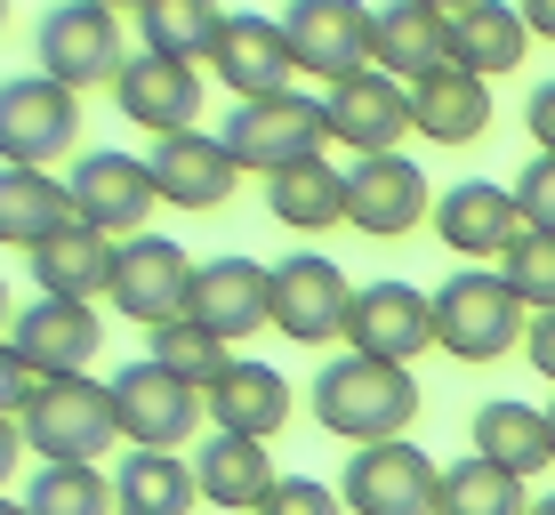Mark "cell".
Listing matches in <instances>:
<instances>
[{
    "label": "cell",
    "mask_w": 555,
    "mask_h": 515,
    "mask_svg": "<svg viewBox=\"0 0 555 515\" xmlns=\"http://www.w3.org/2000/svg\"><path fill=\"white\" fill-rule=\"evenodd\" d=\"M435 515H531V491L515 484L507 467H491V460H451L443 467V484H435Z\"/></svg>",
    "instance_id": "obj_33"
},
{
    "label": "cell",
    "mask_w": 555,
    "mask_h": 515,
    "mask_svg": "<svg viewBox=\"0 0 555 515\" xmlns=\"http://www.w3.org/2000/svg\"><path fill=\"white\" fill-rule=\"evenodd\" d=\"M435 218V194H427V169L411 154H371L347 169V226L371 242H403Z\"/></svg>",
    "instance_id": "obj_11"
},
{
    "label": "cell",
    "mask_w": 555,
    "mask_h": 515,
    "mask_svg": "<svg viewBox=\"0 0 555 515\" xmlns=\"http://www.w3.org/2000/svg\"><path fill=\"white\" fill-rule=\"evenodd\" d=\"M435 484H443V467H435L411 435L403 443H362L354 460L338 467L347 515H435Z\"/></svg>",
    "instance_id": "obj_9"
},
{
    "label": "cell",
    "mask_w": 555,
    "mask_h": 515,
    "mask_svg": "<svg viewBox=\"0 0 555 515\" xmlns=\"http://www.w3.org/2000/svg\"><path fill=\"white\" fill-rule=\"evenodd\" d=\"M371 65L387 73V81L418 89L427 73L451 65V41H443V9H427V0H403V9H378L371 16Z\"/></svg>",
    "instance_id": "obj_24"
},
{
    "label": "cell",
    "mask_w": 555,
    "mask_h": 515,
    "mask_svg": "<svg viewBox=\"0 0 555 515\" xmlns=\"http://www.w3.org/2000/svg\"><path fill=\"white\" fill-rule=\"evenodd\" d=\"M25 507L33 515H113V475L105 467H33Z\"/></svg>",
    "instance_id": "obj_35"
},
{
    "label": "cell",
    "mask_w": 555,
    "mask_h": 515,
    "mask_svg": "<svg viewBox=\"0 0 555 515\" xmlns=\"http://www.w3.org/2000/svg\"><path fill=\"white\" fill-rule=\"evenodd\" d=\"M185 291H194V258L162 234L121 242V266H113V314H129L138 331H162V322H185Z\"/></svg>",
    "instance_id": "obj_12"
},
{
    "label": "cell",
    "mask_w": 555,
    "mask_h": 515,
    "mask_svg": "<svg viewBox=\"0 0 555 515\" xmlns=\"http://www.w3.org/2000/svg\"><path fill=\"white\" fill-rule=\"evenodd\" d=\"M185 322L209 338H250L266 331V266L258 258H202L194 266V291H185Z\"/></svg>",
    "instance_id": "obj_20"
},
{
    "label": "cell",
    "mask_w": 555,
    "mask_h": 515,
    "mask_svg": "<svg viewBox=\"0 0 555 515\" xmlns=\"http://www.w3.org/2000/svg\"><path fill=\"white\" fill-rule=\"evenodd\" d=\"M547 443H555V403H547Z\"/></svg>",
    "instance_id": "obj_47"
},
{
    "label": "cell",
    "mask_w": 555,
    "mask_h": 515,
    "mask_svg": "<svg viewBox=\"0 0 555 515\" xmlns=\"http://www.w3.org/2000/svg\"><path fill=\"white\" fill-rule=\"evenodd\" d=\"M266 209L291 234H331V226H347V169H331V162L282 169V178H266Z\"/></svg>",
    "instance_id": "obj_32"
},
{
    "label": "cell",
    "mask_w": 555,
    "mask_h": 515,
    "mask_svg": "<svg viewBox=\"0 0 555 515\" xmlns=\"http://www.w3.org/2000/svg\"><path fill=\"white\" fill-rule=\"evenodd\" d=\"M524 362L555 387V314H531V331H524Z\"/></svg>",
    "instance_id": "obj_40"
},
{
    "label": "cell",
    "mask_w": 555,
    "mask_h": 515,
    "mask_svg": "<svg viewBox=\"0 0 555 515\" xmlns=\"http://www.w3.org/2000/svg\"><path fill=\"white\" fill-rule=\"evenodd\" d=\"M153 194H162L169 209H225L234 202V185H242V162L225 154V138H153Z\"/></svg>",
    "instance_id": "obj_19"
},
{
    "label": "cell",
    "mask_w": 555,
    "mask_h": 515,
    "mask_svg": "<svg viewBox=\"0 0 555 515\" xmlns=\"http://www.w3.org/2000/svg\"><path fill=\"white\" fill-rule=\"evenodd\" d=\"M25 451L41 467H98L113 443H121V427H113V387L105 378H41V395L25 403Z\"/></svg>",
    "instance_id": "obj_2"
},
{
    "label": "cell",
    "mask_w": 555,
    "mask_h": 515,
    "mask_svg": "<svg viewBox=\"0 0 555 515\" xmlns=\"http://www.w3.org/2000/svg\"><path fill=\"white\" fill-rule=\"evenodd\" d=\"M435 347V291H411V282H371L354 291V314H347V355H371V362H411Z\"/></svg>",
    "instance_id": "obj_13"
},
{
    "label": "cell",
    "mask_w": 555,
    "mask_h": 515,
    "mask_svg": "<svg viewBox=\"0 0 555 515\" xmlns=\"http://www.w3.org/2000/svg\"><path fill=\"white\" fill-rule=\"evenodd\" d=\"M274 484H282V467L266 460V443H250V435H209L194 451V491L225 515H250Z\"/></svg>",
    "instance_id": "obj_27"
},
{
    "label": "cell",
    "mask_w": 555,
    "mask_h": 515,
    "mask_svg": "<svg viewBox=\"0 0 555 515\" xmlns=\"http://www.w3.org/2000/svg\"><path fill=\"white\" fill-rule=\"evenodd\" d=\"M475 460L507 467L515 484H524V475H540V467H555V443H547V411L515 403V395H491V403L475 411Z\"/></svg>",
    "instance_id": "obj_29"
},
{
    "label": "cell",
    "mask_w": 555,
    "mask_h": 515,
    "mask_svg": "<svg viewBox=\"0 0 555 515\" xmlns=\"http://www.w3.org/2000/svg\"><path fill=\"white\" fill-rule=\"evenodd\" d=\"M491 129V81H475V73H427V81L411 89V138H435V145H475Z\"/></svg>",
    "instance_id": "obj_26"
},
{
    "label": "cell",
    "mask_w": 555,
    "mask_h": 515,
    "mask_svg": "<svg viewBox=\"0 0 555 515\" xmlns=\"http://www.w3.org/2000/svg\"><path fill=\"white\" fill-rule=\"evenodd\" d=\"M16 460H25V427H16V419H0V484L16 475Z\"/></svg>",
    "instance_id": "obj_42"
},
{
    "label": "cell",
    "mask_w": 555,
    "mask_h": 515,
    "mask_svg": "<svg viewBox=\"0 0 555 515\" xmlns=\"http://www.w3.org/2000/svg\"><path fill=\"white\" fill-rule=\"evenodd\" d=\"M524 33L531 41H555V0H524Z\"/></svg>",
    "instance_id": "obj_43"
},
{
    "label": "cell",
    "mask_w": 555,
    "mask_h": 515,
    "mask_svg": "<svg viewBox=\"0 0 555 515\" xmlns=\"http://www.w3.org/2000/svg\"><path fill=\"white\" fill-rule=\"evenodd\" d=\"M225 154L242 162V178H282V169H306L322 162V145H331V113H322L306 89H282V98H250L225 113Z\"/></svg>",
    "instance_id": "obj_3"
},
{
    "label": "cell",
    "mask_w": 555,
    "mask_h": 515,
    "mask_svg": "<svg viewBox=\"0 0 555 515\" xmlns=\"http://www.w3.org/2000/svg\"><path fill=\"white\" fill-rule=\"evenodd\" d=\"M531 314L515 307V291L491 266H459V274L435 291V347L451 362H500L507 347H524Z\"/></svg>",
    "instance_id": "obj_4"
},
{
    "label": "cell",
    "mask_w": 555,
    "mask_h": 515,
    "mask_svg": "<svg viewBox=\"0 0 555 515\" xmlns=\"http://www.w3.org/2000/svg\"><path fill=\"white\" fill-rule=\"evenodd\" d=\"M33 41H41V73L65 81L73 98H81L89 81H113V73L129 65L121 56V16H113L105 0H65V9H49Z\"/></svg>",
    "instance_id": "obj_10"
},
{
    "label": "cell",
    "mask_w": 555,
    "mask_h": 515,
    "mask_svg": "<svg viewBox=\"0 0 555 515\" xmlns=\"http://www.w3.org/2000/svg\"><path fill=\"white\" fill-rule=\"evenodd\" d=\"M491 274L515 291V307L524 314H555V234H540V226H524V234L507 242V258L491 266Z\"/></svg>",
    "instance_id": "obj_36"
},
{
    "label": "cell",
    "mask_w": 555,
    "mask_h": 515,
    "mask_svg": "<svg viewBox=\"0 0 555 515\" xmlns=\"http://www.w3.org/2000/svg\"><path fill=\"white\" fill-rule=\"evenodd\" d=\"M443 41H451V65L459 73L491 81V73L524 65L531 33H524V9H500V0H459V9H443Z\"/></svg>",
    "instance_id": "obj_23"
},
{
    "label": "cell",
    "mask_w": 555,
    "mask_h": 515,
    "mask_svg": "<svg viewBox=\"0 0 555 515\" xmlns=\"http://www.w3.org/2000/svg\"><path fill=\"white\" fill-rule=\"evenodd\" d=\"M105 387H113V427H121L129 451H185V435L209 419L202 387H185L162 362H121V378H105Z\"/></svg>",
    "instance_id": "obj_7"
},
{
    "label": "cell",
    "mask_w": 555,
    "mask_h": 515,
    "mask_svg": "<svg viewBox=\"0 0 555 515\" xmlns=\"http://www.w3.org/2000/svg\"><path fill=\"white\" fill-rule=\"evenodd\" d=\"M0 515H33V507H25V500H0Z\"/></svg>",
    "instance_id": "obj_45"
},
{
    "label": "cell",
    "mask_w": 555,
    "mask_h": 515,
    "mask_svg": "<svg viewBox=\"0 0 555 515\" xmlns=\"http://www.w3.org/2000/svg\"><path fill=\"white\" fill-rule=\"evenodd\" d=\"M218 33H225V9H209V0H145V9H138L145 56L185 65V73H202L209 56H218Z\"/></svg>",
    "instance_id": "obj_30"
},
{
    "label": "cell",
    "mask_w": 555,
    "mask_h": 515,
    "mask_svg": "<svg viewBox=\"0 0 555 515\" xmlns=\"http://www.w3.org/2000/svg\"><path fill=\"white\" fill-rule=\"evenodd\" d=\"M65 185H73V218H81L89 234H105V242H138L145 218L162 209L145 154H121V145H105V154H81Z\"/></svg>",
    "instance_id": "obj_8"
},
{
    "label": "cell",
    "mask_w": 555,
    "mask_h": 515,
    "mask_svg": "<svg viewBox=\"0 0 555 515\" xmlns=\"http://www.w3.org/2000/svg\"><path fill=\"white\" fill-rule=\"evenodd\" d=\"M282 33H291L298 73H322L331 89L371 73V9H354V0H298Z\"/></svg>",
    "instance_id": "obj_14"
},
{
    "label": "cell",
    "mask_w": 555,
    "mask_h": 515,
    "mask_svg": "<svg viewBox=\"0 0 555 515\" xmlns=\"http://www.w3.org/2000/svg\"><path fill=\"white\" fill-rule=\"evenodd\" d=\"M113 266H121V242L89 234V226H65L49 250H33V274H41V298H81L98 307L113 298Z\"/></svg>",
    "instance_id": "obj_28"
},
{
    "label": "cell",
    "mask_w": 555,
    "mask_h": 515,
    "mask_svg": "<svg viewBox=\"0 0 555 515\" xmlns=\"http://www.w3.org/2000/svg\"><path fill=\"white\" fill-rule=\"evenodd\" d=\"M9 322H16V314H9V282H0V338H9Z\"/></svg>",
    "instance_id": "obj_44"
},
{
    "label": "cell",
    "mask_w": 555,
    "mask_h": 515,
    "mask_svg": "<svg viewBox=\"0 0 555 515\" xmlns=\"http://www.w3.org/2000/svg\"><path fill=\"white\" fill-rule=\"evenodd\" d=\"M524 129L540 138V154H555V81H540V89L524 98Z\"/></svg>",
    "instance_id": "obj_41"
},
{
    "label": "cell",
    "mask_w": 555,
    "mask_h": 515,
    "mask_svg": "<svg viewBox=\"0 0 555 515\" xmlns=\"http://www.w3.org/2000/svg\"><path fill=\"white\" fill-rule=\"evenodd\" d=\"M202 491H194V460L178 451H129L113 467V515H194Z\"/></svg>",
    "instance_id": "obj_31"
},
{
    "label": "cell",
    "mask_w": 555,
    "mask_h": 515,
    "mask_svg": "<svg viewBox=\"0 0 555 515\" xmlns=\"http://www.w3.org/2000/svg\"><path fill=\"white\" fill-rule=\"evenodd\" d=\"M322 113H331V138L338 145H354V162H371V154H403V138H411V89L403 81H387V73H354V81H338L331 98H322Z\"/></svg>",
    "instance_id": "obj_18"
},
{
    "label": "cell",
    "mask_w": 555,
    "mask_h": 515,
    "mask_svg": "<svg viewBox=\"0 0 555 515\" xmlns=\"http://www.w3.org/2000/svg\"><path fill=\"white\" fill-rule=\"evenodd\" d=\"M113 105H121V121L153 129V138H185L202 113V73L185 65H162V56H129L121 73H113Z\"/></svg>",
    "instance_id": "obj_21"
},
{
    "label": "cell",
    "mask_w": 555,
    "mask_h": 515,
    "mask_svg": "<svg viewBox=\"0 0 555 515\" xmlns=\"http://www.w3.org/2000/svg\"><path fill=\"white\" fill-rule=\"evenodd\" d=\"M9 347L41 378H81L105 347V322H98V307H81V298H33V307L9 322Z\"/></svg>",
    "instance_id": "obj_16"
},
{
    "label": "cell",
    "mask_w": 555,
    "mask_h": 515,
    "mask_svg": "<svg viewBox=\"0 0 555 515\" xmlns=\"http://www.w3.org/2000/svg\"><path fill=\"white\" fill-rule=\"evenodd\" d=\"M515 209H524V226L555 234V154H531V169L515 178Z\"/></svg>",
    "instance_id": "obj_38"
},
{
    "label": "cell",
    "mask_w": 555,
    "mask_h": 515,
    "mask_svg": "<svg viewBox=\"0 0 555 515\" xmlns=\"http://www.w3.org/2000/svg\"><path fill=\"white\" fill-rule=\"evenodd\" d=\"M435 234H443V250H459V258H475V266H500L507 258V242L524 234V209H515V185H500V178H459V185H443V202H435Z\"/></svg>",
    "instance_id": "obj_15"
},
{
    "label": "cell",
    "mask_w": 555,
    "mask_h": 515,
    "mask_svg": "<svg viewBox=\"0 0 555 515\" xmlns=\"http://www.w3.org/2000/svg\"><path fill=\"white\" fill-rule=\"evenodd\" d=\"M250 515H347V500H338V484H314V475H282V484L266 491Z\"/></svg>",
    "instance_id": "obj_37"
},
{
    "label": "cell",
    "mask_w": 555,
    "mask_h": 515,
    "mask_svg": "<svg viewBox=\"0 0 555 515\" xmlns=\"http://www.w3.org/2000/svg\"><path fill=\"white\" fill-rule=\"evenodd\" d=\"M347 314H354V282H347L338 258L298 250V258L266 266V331H282L291 347H331V338H347Z\"/></svg>",
    "instance_id": "obj_5"
},
{
    "label": "cell",
    "mask_w": 555,
    "mask_h": 515,
    "mask_svg": "<svg viewBox=\"0 0 555 515\" xmlns=\"http://www.w3.org/2000/svg\"><path fill=\"white\" fill-rule=\"evenodd\" d=\"M65 226H81L73 218V185L56 178V169H0V242L9 250H49Z\"/></svg>",
    "instance_id": "obj_25"
},
{
    "label": "cell",
    "mask_w": 555,
    "mask_h": 515,
    "mask_svg": "<svg viewBox=\"0 0 555 515\" xmlns=\"http://www.w3.org/2000/svg\"><path fill=\"white\" fill-rule=\"evenodd\" d=\"M33 395H41V371H33V362L16 355L9 338H0V419H25Z\"/></svg>",
    "instance_id": "obj_39"
},
{
    "label": "cell",
    "mask_w": 555,
    "mask_h": 515,
    "mask_svg": "<svg viewBox=\"0 0 555 515\" xmlns=\"http://www.w3.org/2000/svg\"><path fill=\"white\" fill-rule=\"evenodd\" d=\"M209 73L234 89V105L282 98V89L298 81V56H291V33H282V16L234 9V16H225V33H218V56H209Z\"/></svg>",
    "instance_id": "obj_17"
},
{
    "label": "cell",
    "mask_w": 555,
    "mask_h": 515,
    "mask_svg": "<svg viewBox=\"0 0 555 515\" xmlns=\"http://www.w3.org/2000/svg\"><path fill=\"white\" fill-rule=\"evenodd\" d=\"M145 362H162V371H178L185 387L209 395L225 371H234V347L209 338V331H194V322H162V331H145Z\"/></svg>",
    "instance_id": "obj_34"
},
{
    "label": "cell",
    "mask_w": 555,
    "mask_h": 515,
    "mask_svg": "<svg viewBox=\"0 0 555 515\" xmlns=\"http://www.w3.org/2000/svg\"><path fill=\"white\" fill-rule=\"evenodd\" d=\"M531 515H555V491H547V500H531Z\"/></svg>",
    "instance_id": "obj_46"
},
{
    "label": "cell",
    "mask_w": 555,
    "mask_h": 515,
    "mask_svg": "<svg viewBox=\"0 0 555 515\" xmlns=\"http://www.w3.org/2000/svg\"><path fill=\"white\" fill-rule=\"evenodd\" d=\"M418 378L403 362H371V355H338L314 371V427L338 435V443H403L418 419Z\"/></svg>",
    "instance_id": "obj_1"
},
{
    "label": "cell",
    "mask_w": 555,
    "mask_h": 515,
    "mask_svg": "<svg viewBox=\"0 0 555 515\" xmlns=\"http://www.w3.org/2000/svg\"><path fill=\"white\" fill-rule=\"evenodd\" d=\"M81 138V98L49 73H9L0 81V169H49Z\"/></svg>",
    "instance_id": "obj_6"
},
{
    "label": "cell",
    "mask_w": 555,
    "mask_h": 515,
    "mask_svg": "<svg viewBox=\"0 0 555 515\" xmlns=\"http://www.w3.org/2000/svg\"><path fill=\"white\" fill-rule=\"evenodd\" d=\"M209 419H218V435H250V443H274L282 427H291V411H298V395H291V378L274 371V362H242L234 355V371L218 378V387L202 395Z\"/></svg>",
    "instance_id": "obj_22"
}]
</instances>
